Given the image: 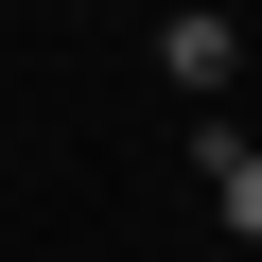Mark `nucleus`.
<instances>
[{"label": "nucleus", "mask_w": 262, "mask_h": 262, "mask_svg": "<svg viewBox=\"0 0 262 262\" xmlns=\"http://www.w3.org/2000/svg\"><path fill=\"white\" fill-rule=\"evenodd\" d=\"M158 70H175V88H227V70H245V35H227V18H210V0H192V18L158 35Z\"/></svg>", "instance_id": "f257e3e1"}, {"label": "nucleus", "mask_w": 262, "mask_h": 262, "mask_svg": "<svg viewBox=\"0 0 262 262\" xmlns=\"http://www.w3.org/2000/svg\"><path fill=\"white\" fill-rule=\"evenodd\" d=\"M210 210H227V245H262V140H210Z\"/></svg>", "instance_id": "f03ea898"}]
</instances>
